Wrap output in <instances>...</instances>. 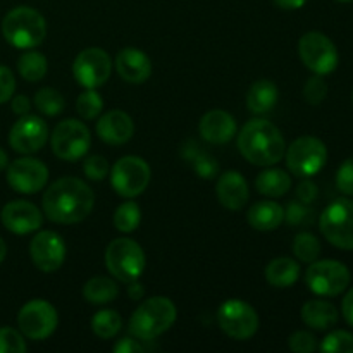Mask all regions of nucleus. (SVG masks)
Segmentation results:
<instances>
[{
  "label": "nucleus",
  "instance_id": "nucleus-1",
  "mask_svg": "<svg viewBox=\"0 0 353 353\" xmlns=\"http://www.w3.org/2000/svg\"><path fill=\"white\" fill-rule=\"evenodd\" d=\"M95 203L93 190L78 178H61L45 192L41 205L52 223L76 224L90 216Z\"/></svg>",
  "mask_w": 353,
  "mask_h": 353
},
{
  "label": "nucleus",
  "instance_id": "nucleus-2",
  "mask_svg": "<svg viewBox=\"0 0 353 353\" xmlns=\"http://www.w3.org/2000/svg\"><path fill=\"white\" fill-rule=\"evenodd\" d=\"M238 148L250 164L268 168L283 161L286 143L281 131L271 121L252 119L238 134Z\"/></svg>",
  "mask_w": 353,
  "mask_h": 353
},
{
  "label": "nucleus",
  "instance_id": "nucleus-3",
  "mask_svg": "<svg viewBox=\"0 0 353 353\" xmlns=\"http://www.w3.org/2000/svg\"><path fill=\"white\" fill-rule=\"evenodd\" d=\"M2 34L7 43L21 50L38 47L47 37L45 17L28 6L14 7L2 19Z\"/></svg>",
  "mask_w": 353,
  "mask_h": 353
},
{
  "label": "nucleus",
  "instance_id": "nucleus-4",
  "mask_svg": "<svg viewBox=\"0 0 353 353\" xmlns=\"http://www.w3.org/2000/svg\"><path fill=\"white\" fill-rule=\"evenodd\" d=\"M178 310L165 296H152L145 300L130 319V333L134 338L150 341L161 336L174 324Z\"/></svg>",
  "mask_w": 353,
  "mask_h": 353
},
{
  "label": "nucleus",
  "instance_id": "nucleus-5",
  "mask_svg": "<svg viewBox=\"0 0 353 353\" xmlns=\"http://www.w3.org/2000/svg\"><path fill=\"white\" fill-rule=\"evenodd\" d=\"M145 252L130 238H117L110 241L105 250V265L110 274L123 283L137 281L145 271Z\"/></svg>",
  "mask_w": 353,
  "mask_h": 353
},
{
  "label": "nucleus",
  "instance_id": "nucleus-6",
  "mask_svg": "<svg viewBox=\"0 0 353 353\" xmlns=\"http://www.w3.org/2000/svg\"><path fill=\"white\" fill-rule=\"evenodd\" d=\"M319 228L333 247L353 250V200L338 199L330 203L321 214Z\"/></svg>",
  "mask_w": 353,
  "mask_h": 353
},
{
  "label": "nucleus",
  "instance_id": "nucleus-7",
  "mask_svg": "<svg viewBox=\"0 0 353 353\" xmlns=\"http://www.w3.org/2000/svg\"><path fill=\"white\" fill-rule=\"evenodd\" d=\"M290 172L299 178L316 176L327 161V148L316 137H300L285 152Z\"/></svg>",
  "mask_w": 353,
  "mask_h": 353
},
{
  "label": "nucleus",
  "instance_id": "nucleus-8",
  "mask_svg": "<svg viewBox=\"0 0 353 353\" xmlns=\"http://www.w3.org/2000/svg\"><path fill=\"white\" fill-rule=\"evenodd\" d=\"M52 150L61 161L76 162L90 150L92 134L86 124L78 119H65L52 131Z\"/></svg>",
  "mask_w": 353,
  "mask_h": 353
},
{
  "label": "nucleus",
  "instance_id": "nucleus-9",
  "mask_svg": "<svg viewBox=\"0 0 353 353\" xmlns=\"http://www.w3.org/2000/svg\"><path fill=\"white\" fill-rule=\"evenodd\" d=\"M299 55L314 74L326 76L338 68L336 45L321 31H309L299 41Z\"/></svg>",
  "mask_w": 353,
  "mask_h": 353
},
{
  "label": "nucleus",
  "instance_id": "nucleus-10",
  "mask_svg": "<svg viewBox=\"0 0 353 353\" xmlns=\"http://www.w3.org/2000/svg\"><path fill=\"white\" fill-rule=\"evenodd\" d=\"M110 183L117 195L133 199L141 195L150 183V165L137 155H126L114 164Z\"/></svg>",
  "mask_w": 353,
  "mask_h": 353
},
{
  "label": "nucleus",
  "instance_id": "nucleus-11",
  "mask_svg": "<svg viewBox=\"0 0 353 353\" xmlns=\"http://www.w3.org/2000/svg\"><path fill=\"white\" fill-rule=\"evenodd\" d=\"M350 271L338 261H314L305 272V283L319 296H336L350 285Z\"/></svg>",
  "mask_w": 353,
  "mask_h": 353
},
{
  "label": "nucleus",
  "instance_id": "nucleus-12",
  "mask_svg": "<svg viewBox=\"0 0 353 353\" xmlns=\"http://www.w3.org/2000/svg\"><path fill=\"white\" fill-rule=\"evenodd\" d=\"M21 333L34 341L47 340L57 330V310L47 300H31L21 307L17 314Z\"/></svg>",
  "mask_w": 353,
  "mask_h": 353
},
{
  "label": "nucleus",
  "instance_id": "nucleus-13",
  "mask_svg": "<svg viewBox=\"0 0 353 353\" xmlns=\"http://www.w3.org/2000/svg\"><path fill=\"white\" fill-rule=\"evenodd\" d=\"M221 330L233 340H250L259 330V316L254 307L241 300H228L217 310Z\"/></svg>",
  "mask_w": 353,
  "mask_h": 353
},
{
  "label": "nucleus",
  "instance_id": "nucleus-14",
  "mask_svg": "<svg viewBox=\"0 0 353 353\" xmlns=\"http://www.w3.org/2000/svg\"><path fill=\"white\" fill-rule=\"evenodd\" d=\"M112 62L109 54L99 47L79 52L72 64V74L76 81L85 88H99L110 78Z\"/></svg>",
  "mask_w": 353,
  "mask_h": 353
},
{
  "label": "nucleus",
  "instance_id": "nucleus-15",
  "mask_svg": "<svg viewBox=\"0 0 353 353\" xmlns=\"http://www.w3.org/2000/svg\"><path fill=\"white\" fill-rule=\"evenodd\" d=\"M48 181V169L41 161L33 157L16 159L7 165V183L17 193L33 195L45 188Z\"/></svg>",
  "mask_w": 353,
  "mask_h": 353
},
{
  "label": "nucleus",
  "instance_id": "nucleus-16",
  "mask_svg": "<svg viewBox=\"0 0 353 353\" xmlns=\"http://www.w3.org/2000/svg\"><path fill=\"white\" fill-rule=\"evenodd\" d=\"M48 140V126L38 116H21L14 123L9 133V143L12 150L19 154H34L45 147Z\"/></svg>",
  "mask_w": 353,
  "mask_h": 353
},
{
  "label": "nucleus",
  "instance_id": "nucleus-17",
  "mask_svg": "<svg viewBox=\"0 0 353 353\" xmlns=\"http://www.w3.org/2000/svg\"><path fill=\"white\" fill-rule=\"evenodd\" d=\"M30 255L41 272H55L65 261V243L55 231H40L31 241Z\"/></svg>",
  "mask_w": 353,
  "mask_h": 353
},
{
  "label": "nucleus",
  "instance_id": "nucleus-18",
  "mask_svg": "<svg viewBox=\"0 0 353 353\" xmlns=\"http://www.w3.org/2000/svg\"><path fill=\"white\" fill-rule=\"evenodd\" d=\"M0 221L14 234H30L40 230L43 217L34 203L26 200H12L0 212Z\"/></svg>",
  "mask_w": 353,
  "mask_h": 353
},
{
  "label": "nucleus",
  "instance_id": "nucleus-19",
  "mask_svg": "<svg viewBox=\"0 0 353 353\" xmlns=\"http://www.w3.org/2000/svg\"><path fill=\"white\" fill-rule=\"evenodd\" d=\"M116 71L119 72L121 78L133 85L145 83L152 74V62L145 52L140 48L126 47L116 55Z\"/></svg>",
  "mask_w": 353,
  "mask_h": 353
},
{
  "label": "nucleus",
  "instance_id": "nucleus-20",
  "mask_svg": "<svg viewBox=\"0 0 353 353\" xmlns=\"http://www.w3.org/2000/svg\"><path fill=\"white\" fill-rule=\"evenodd\" d=\"M134 124L124 110H109L97 123V134L109 145H124L131 140Z\"/></svg>",
  "mask_w": 353,
  "mask_h": 353
},
{
  "label": "nucleus",
  "instance_id": "nucleus-21",
  "mask_svg": "<svg viewBox=\"0 0 353 353\" xmlns=\"http://www.w3.org/2000/svg\"><path fill=\"white\" fill-rule=\"evenodd\" d=\"M200 137L212 145H224L236 134V121L226 110H210L200 119Z\"/></svg>",
  "mask_w": 353,
  "mask_h": 353
},
{
  "label": "nucleus",
  "instance_id": "nucleus-22",
  "mask_svg": "<svg viewBox=\"0 0 353 353\" xmlns=\"http://www.w3.org/2000/svg\"><path fill=\"white\" fill-rule=\"evenodd\" d=\"M216 195L219 202L230 210L243 209L248 202V185L238 171H226L219 176L216 186Z\"/></svg>",
  "mask_w": 353,
  "mask_h": 353
},
{
  "label": "nucleus",
  "instance_id": "nucleus-23",
  "mask_svg": "<svg viewBox=\"0 0 353 353\" xmlns=\"http://www.w3.org/2000/svg\"><path fill=\"white\" fill-rule=\"evenodd\" d=\"M248 223L257 231H274L285 221V209L272 200H261L248 209Z\"/></svg>",
  "mask_w": 353,
  "mask_h": 353
},
{
  "label": "nucleus",
  "instance_id": "nucleus-24",
  "mask_svg": "<svg viewBox=\"0 0 353 353\" xmlns=\"http://www.w3.org/2000/svg\"><path fill=\"white\" fill-rule=\"evenodd\" d=\"M300 314L303 323L316 331H326L338 323L336 307L326 300H309Z\"/></svg>",
  "mask_w": 353,
  "mask_h": 353
},
{
  "label": "nucleus",
  "instance_id": "nucleus-25",
  "mask_svg": "<svg viewBox=\"0 0 353 353\" xmlns=\"http://www.w3.org/2000/svg\"><path fill=\"white\" fill-rule=\"evenodd\" d=\"M181 157L183 161H186L192 165V169L200 178L212 179L219 172V164H217L216 159L207 150H202L195 140H188L183 143Z\"/></svg>",
  "mask_w": 353,
  "mask_h": 353
},
{
  "label": "nucleus",
  "instance_id": "nucleus-26",
  "mask_svg": "<svg viewBox=\"0 0 353 353\" xmlns=\"http://www.w3.org/2000/svg\"><path fill=\"white\" fill-rule=\"evenodd\" d=\"M278 86L269 79H259L247 93V107L254 114H268L278 102Z\"/></svg>",
  "mask_w": 353,
  "mask_h": 353
},
{
  "label": "nucleus",
  "instance_id": "nucleus-27",
  "mask_svg": "<svg viewBox=\"0 0 353 353\" xmlns=\"http://www.w3.org/2000/svg\"><path fill=\"white\" fill-rule=\"evenodd\" d=\"M300 278V264L290 257H278L265 268V279L274 288H290Z\"/></svg>",
  "mask_w": 353,
  "mask_h": 353
},
{
  "label": "nucleus",
  "instance_id": "nucleus-28",
  "mask_svg": "<svg viewBox=\"0 0 353 353\" xmlns=\"http://www.w3.org/2000/svg\"><path fill=\"white\" fill-rule=\"evenodd\" d=\"M257 192L271 199H279L286 195L292 188V178L283 169H265L255 179Z\"/></svg>",
  "mask_w": 353,
  "mask_h": 353
},
{
  "label": "nucleus",
  "instance_id": "nucleus-29",
  "mask_svg": "<svg viewBox=\"0 0 353 353\" xmlns=\"http://www.w3.org/2000/svg\"><path fill=\"white\" fill-rule=\"evenodd\" d=\"M119 288H117L116 281L103 276H97L86 281L83 286V296L88 303H95V305H102V303H109L116 300Z\"/></svg>",
  "mask_w": 353,
  "mask_h": 353
},
{
  "label": "nucleus",
  "instance_id": "nucleus-30",
  "mask_svg": "<svg viewBox=\"0 0 353 353\" xmlns=\"http://www.w3.org/2000/svg\"><path fill=\"white\" fill-rule=\"evenodd\" d=\"M17 69H19V74L23 76L26 81L34 83L45 78L48 64L43 54L30 50V52H24V54L19 57V61H17Z\"/></svg>",
  "mask_w": 353,
  "mask_h": 353
},
{
  "label": "nucleus",
  "instance_id": "nucleus-31",
  "mask_svg": "<svg viewBox=\"0 0 353 353\" xmlns=\"http://www.w3.org/2000/svg\"><path fill=\"white\" fill-rule=\"evenodd\" d=\"M123 327V319L119 314L112 309L99 310L95 316L92 317V330L102 340H109L114 338Z\"/></svg>",
  "mask_w": 353,
  "mask_h": 353
},
{
  "label": "nucleus",
  "instance_id": "nucleus-32",
  "mask_svg": "<svg viewBox=\"0 0 353 353\" xmlns=\"http://www.w3.org/2000/svg\"><path fill=\"white\" fill-rule=\"evenodd\" d=\"M141 221V210L137 202H124L114 212V226L121 233H133Z\"/></svg>",
  "mask_w": 353,
  "mask_h": 353
},
{
  "label": "nucleus",
  "instance_id": "nucleus-33",
  "mask_svg": "<svg viewBox=\"0 0 353 353\" xmlns=\"http://www.w3.org/2000/svg\"><path fill=\"white\" fill-rule=\"evenodd\" d=\"M293 254L300 262H307V264L317 261L321 255L319 240L312 233H307V231L299 233L293 240Z\"/></svg>",
  "mask_w": 353,
  "mask_h": 353
},
{
  "label": "nucleus",
  "instance_id": "nucleus-34",
  "mask_svg": "<svg viewBox=\"0 0 353 353\" xmlns=\"http://www.w3.org/2000/svg\"><path fill=\"white\" fill-rule=\"evenodd\" d=\"M34 107L45 116H57L64 109V97L55 88H41L34 95Z\"/></svg>",
  "mask_w": 353,
  "mask_h": 353
},
{
  "label": "nucleus",
  "instance_id": "nucleus-35",
  "mask_svg": "<svg viewBox=\"0 0 353 353\" xmlns=\"http://www.w3.org/2000/svg\"><path fill=\"white\" fill-rule=\"evenodd\" d=\"M103 109V100L95 88H86L76 100V110L86 121L97 119Z\"/></svg>",
  "mask_w": 353,
  "mask_h": 353
},
{
  "label": "nucleus",
  "instance_id": "nucleus-36",
  "mask_svg": "<svg viewBox=\"0 0 353 353\" xmlns=\"http://www.w3.org/2000/svg\"><path fill=\"white\" fill-rule=\"evenodd\" d=\"M285 219L288 221L292 226H310L316 219V212L310 209L307 203L299 202V200H292V202L286 205L285 210Z\"/></svg>",
  "mask_w": 353,
  "mask_h": 353
},
{
  "label": "nucleus",
  "instance_id": "nucleus-37",
  "mask_svg": "<svg viewBox=\"0 0 353 353\" xmlns=\"http://www.w3.org/2000/svg\"><path fill=\"white\" fill-rule=\"evenodd\" d=\"M324 353H353V334L348 331H333L321 343Z\"/></svg>",
  "mask_w": 353,
  "mask_h": 353
},
{
  "label": "nucleus",
  "instance_id": "nucleus-38",
  "mask_svg": "<svg viewBox=\"0 0 353 353\" xmlns=\"http://www.w3.org/2000/svg\"><path fill=\"white\" fill-rule=\"evenodd\" d=\"M26 343L19 331L14 327H0V353H24Z\"/></svg>",
  "mask_w": 353,
  "mask_h": 353
},
{
  "label": "nucleus",
  "instance_id": "nucleus-39",
  "mask_svg": "<svg viewBox=\"0 0 353 353\" xmlns=\"http://www.w3.org/2000/svg\"><path fill=\"white\" fill-rule=\"evenodd\" d=\"M303 97L310 105H321L324 99L327 97V83L321 74L312 76L307 79L305 86H303Z\"/></svg>",
  "mask_w": 353,
  "mask_h": 353
},
{
  "label": "nucleus",
  "instance_id": "nucleus-40",
  "mask_svg": "<svg viewBox=\"0 0 353 353\" xmlns=\"http://www.w3.org/2000/svg\"><path fill=\"white\" fill-rule=\"evenodd\" d=\"M83 171H85L86 178L93 179V181H102L109 174V162L102 157V155H90L83 164Z\"/></svg>",
  "mask_w": 353,
  "mask_h": 353
},
{
  "label": "nucleus",
  "instance_id": "nucleus-41",
  "mask_svg": "<svg viewBox=\"0 0 353 353\" xmlns=\"http://www.w3.org/2000/svg\"><path fill=\"white\" fill-rule=\"evenodd\" d=\"M288 347L295 353H312L317 350V338L307 331H296L290 336Z\"/></svg>",
  "mask_w": 353,
  "mask_h": 353
},
{
  "label": "nucleus",
  "instance_id": "nucleus-42",
  "mask_svg": "<svg viewBox=\"0 0 353 353\" xmlns=\"http://www.w3.org/2000/svg\"><path fill=\"white\" fill-rule=\"evenodd\" d=\"M336 188L345 195H353V157L347 159L336 172Z\"/></svg>",
  "mask_w": 353,
  "mask_h": 353
},
{
  "label": "nucleus",
  "instance_id": "nucleus-43",
  "mask_svg": "<svg viewBox=\"0 0 353 353\" xmlns=\"http://www.w3.org/2000/svg\"><path fill=\"white\" fill-rule=\"evenodd\" d=\"M16 90V79L12 71L6 65H0V103H6L12 99Z\"/></svg>",
  "mask_w": 353,
  "mask_h": 353
},
{
  "label": "nucleus",
  "instance_id": "nucleus-44",
  "mask_svg": "<svg viewBox=\"0 0 353 353\" xmlns=\"http://www.w3.org/2000/svg\"><path fill=\"white\" fill-rule=\"evenodd\" d=\"M317 195H319L317 185L316 183L309 181L307 178H305V181H302L299 186H296V196L300 199V202L307 203V205H310V203L316 202Z\"/></svg>",
  "mask_w": 353,
  "mask_h": 353
},
{
  "label": "nucleus",
  "instance_id": "nucleus-45",
  "mask_svg": "<svg viewBox=\"0 0 353 353\" xmlns=\"http://www.w3.org/2000/svg\"><path fill=\"white\" fill-rule=\"evenodd\" d=\"M114 352L116 353H141L145 352V348L141 347L140 341L134 340V338H123V340H119L116 343V347H114Z\"/></svg>",
  "mask_w": 353,
  "mask_h": 353
},
{
  "label": "nucleus",
  "instance_id": "nucleus-46",
  "mask_svg": "<svg viewBox=\"0 0 353 353\" xmlns=\"http://www.w3.org/2000/svg\"><path fill=\"white\" fill-rule=\"evenodd\" d=\"M10 107H12V112L17 114V116H26L31 109V102L28 97L17 95L14 97L12 102H10Z\"/></svg>",
  "mask_w": 353,
  "mask_h": 353
},
{
  "label": "nucleus",
  "instance_id": "nucleus-47",
  "mask_svg": "<svg viewBox=\"0 0 353 353\" xmlns=\"http://www.w3.org/2000/svg\"><path fill=\"white\" fill-rule=\"evenodd\" d=\"M341 312H343L345 321L353 327V288L345 295L343 303H341Z\"/></svg>",
  "mask_w": 353,
  "mask_h": 353
},
{
  "label": "nucleus",
  "instance_id": "nucleus-48",
  "mask_svg": "<svg viewBox=\"0 0 353 353\" xmlns=\"http://www.w3.org/2000/svg\"><path fill=\"white\" fill-rule=\"evenodd\" d=\"M279 9L285 10H296L307 3V0H272Z\"/></svg>",
  "mask_w": 353,
  "mask_h": 353
},
{
  "label": "nucleus",
  "instance_id": "nucleus-49",
  "mask_svg": "<svg viewBox=\"0 0 353 353\" xmlns=\"http://www.w3.org/2000/svg\"><path fill=\"white\" fill-rule=\"evenodd\" d=\"M143 293H145V288L141 286V283H138V279L137 281L128 283V295H130L131 300L143 299Z\"/></svg>",
  "mask_w": 353,
  "mask_h": 353
},
{
  "label": "nucleus",
  "instance_id": "nucleus-50",
  "mask_svg": "<svg viewBox=\"0 0 353 353\" xmlns=\"http://www.w3.org/2000/svg\"><path fill=\"white\" fill-rule=\"evenodd\" d=\"M7 165H9V157H7V154L3 148H0V171H3Z\"/></svg>",
  "mask_w": 353,
  "mask_h": 353
},
{
  "label": "nucleus",
  "instance_id": "nucleus-51",
  "mask_svg": "<svg viewBox=\"0 0 353 353\" xmlns=\"http://www.w3.org/2000/svg\"><path fill=\"white\" fill-rule=\"evenodd\" d=\"M6 255H7V247H6V241L0 238V264L6 261Z\"/></svg>",
  "mask_w": 353,
  "mask_h": 353
},
{
  "label": "nucleus",
  "instance_id": "nucleus-52",
  "mask_svg": "<svg viewBox=\"0 0 353 353\" xmlns=\"http://www.w3.org/2000/svg\"><path fill=\"white\" fill-rule=\"evenodd\" d=\"M338 2H353V0H338Z\"/></svg>",
  "mask_w": 353,
  "mask_h": 353
}]
</instances>
